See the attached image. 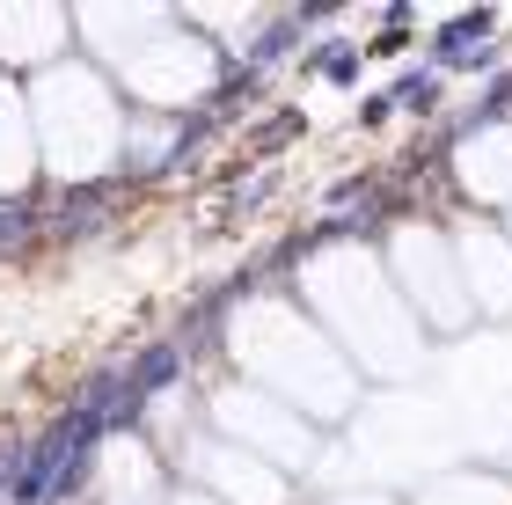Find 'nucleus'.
I'll return each mask as SVG.
<instances>
[{
  "label": "nucleus",
  "instance_id": "obj_1",
  "mask_svg": "<svg viewBox=\"0 0 512 505\" xmlns=\"http://www.w3.org/2000/svg\"><path fill=\"white\" fill-rule=\"evenodd\" d=\"M300 308L308 323L352 359L359 381H410L425 366V330L403 308L381 249L366 242H322L300 257Z\"/></svg>",
  "mask_w": 512,
  "mask_h": 505
},
{
  "label": "nucleus",
  "instance_id": "obj_2",
  "mask_svg": "<svg viewBox=\"0 0 512 505\" xmlns=\"http://www.w3.org/2000/svg\"><path fill=\"white\" fill-rule=\"evenodd\" d=\"M227 359H235V381L278 396L315 432L359 418V388L366 381L352 374V359L308 323V308L286 301V293H249V301L227 315Z\"/></svg>",
  "mask_w": 512,
  "mask_h": 505
},
{
  "label": "nucleus",
  "instance_id": "obj_3",
  "mask_svg": "<svg viewBox=\"0 0 512 505\" xmlns=\"http://www.w3.org/2000/svg\"><path fill=\"white\" fill-rule=\"evenodd\" d=\"M74 37L88 44V66H103L110 88L154 110H191L220 81V44L183 15L161 8H88L74 15Z\"/></svg>",
  "mask_w": 512,
  "mask_h": 505
},
{
  "label": "nucleus",
  "instance_id": "obj_4",
  "mask_svg": "<svg viewBox=\"0 0 512 505\" xmlns=\"http://www.w3.org/2000/svg\"><path fill=\"white\" fill-rule=\"evenodd\" d=\"M22 103H30V125H37V162L52 183H96L125 162V140H132V118H125V96L110 88L103 66H88L81 52L44 66L37 81H22Z\"/></svg>",
  "mask_w": 512,
  "mask_h": 505
},
{
  "label": "nucleus",
  "instance_id": "obj_5",
  "mask_svg": "<svg viewBox=\"0 0 512 505\" xmlns=\"http://www.w3.org/2000/svg\"><path fill=\"white\" fill-rule=\"evenodd\" d=\"M395 293H403V308L417 315V330H469L476 308H469V286H461V264H454V235L439 220H395L388 227V249H381Z\"/></svg>",
  "mask_w": 512,
  "mask_h": 505
},
{
  "label": "nucleus",
  "instance_id": "obj_6",
  "mask_svg": "<svg viewBox=\"0 0 512 505\" xmlns=\"http://www.w3.org/2000/svg\"><path fill=\"white\" fill-rule=\"evenodd\" d=\"M205 432H220L227 447L256 454V462H271L278 476H308L322 462V432L308 418H293L278 396L249 381H220L213 396H205Z\"/></svg>",
  "mask_w": 512,
  "mask_h": 505
},
{
  "label": "nucleus",
  "instance_id": "obj_7",
  "mask_svg": "<svg viewBox=\"0 0 512 505\" xmlns=\"http://www.w3.org/2000/svg\"><path fill=\"white\" fill-rule=\"evenodd\" d=\"M176 476H183V491H205L220 505H293V476H278L271 462L227 447L220 432H198V440L176 454Z\"/></svg>",
  "mask_w": 512,
  "mask_h": 505
},
{
  "label": "nucleus",
  "instance_id": "obj_8",
  "mask_svg": "<svg viewBox=\"0 0 512 505\" xmlns=\"http://www.w3.org/2000/svg\"><path fill=\"white\" fill-rule=\"evenodd\" d=\"M454 264H461V286H469V308L476 323H512V235L505 220H454Z\"/></svg>",
  "mask_w": 512,
  "mask_h": 505
},
{
  "label": "nucleus",
  "instance_id": "obj_9",
  "mask_svg": "<svg viewBox=\"0 0 512 505\" xmlns=\"http://www.w3.org/2000/svg\"><path fill=\"white\" fill-rule=\"evenodd\" d=\"M454 191L469 198L483 220L512 213V118H483L476 132L454 140Z\"/></svg>",
  "mask_w": 512,
  "mask_h": 505
},
{
  "label": "nucleus",
  "instance_id": "obj_10",
  "mask_svg": "<svg viewBox=\"0 0 512 505\" xmlns=\"http://www.w3.org/2000/svg\"><path fill=\"white\" fill-rule=\"evenodd\" d=\"M74 59V15L59 8H0V81H37L44 66Z\"/></svg>",
  "mask_w": 512,
  "mask_h": 505
},
{
  "label": "nucleus",
  "instance_id": "obj_11",
  "mask_svg": "<svg viewBox=\"0 0 512 505\" xmlns=\"http://www.w3.org/2000/svg\"><path fill=\"white\" fill-rule=\"evenodd\" d=\"M37 176L44 162H37V125L22 103V81H0V205H15Z\"/></svg>",
  "mask_w": 512,
  "mask_h": 505
},
{
  "label": "nucleus",
  "instance_id": "obj_12",
  "mask_svg": "<svg viewBox=\"0 0 512 505\" xmlns=\"http://www.w3.org/2000/svg\"><path fill=\"white\" fill-rule=\"evenodd\" d=\"M403 505H512V476H498V469H439Z\"/></svg>",
  "mask_w": 512,
  "mask_h": 505
},
{
  "label": "nucleus",
  "instance_id": "obj_13",
  "mask_svg": "<svg viewBox=\"0 0 512 505\" xmlns=\"http://www.w3.org/2000/svg\"><path fill=\"white\" fill-rule=\"evenodd\" d=\"M330 505H403V498H395V491H330Z\"/></svg>",
  "mask_w": 512,
  "mask_h": 505
},
{
  "label": "nucleus",
  "instance_id": "obj_14",
  "mask_svg": "<svg viewBox=\"0 0 512 505\" xmlns=\"http://www.w3.org/2000/svg\"><path fill=\"white\" fill-rule=\"evenodd\" d=\"M169 505H220V498H205V491H176Z\"/></svg>",
  "mask_w": 512,
  "mask_h": 505
},
{
  "label": "nucleus",
  "instance_id": "obj_15",
  "mask_svg": "<svg viewBox=\"0 0 512 505\" xmlns=\"http://www.w3.org/2000/svg\"><path fill=\"white\" fill-rule=\"evenodd\" d=\"M505 235H512V213H505Z\"/></svg>",
  "mask_w": 512,
  "mask_h": 505
}]
</instances>
